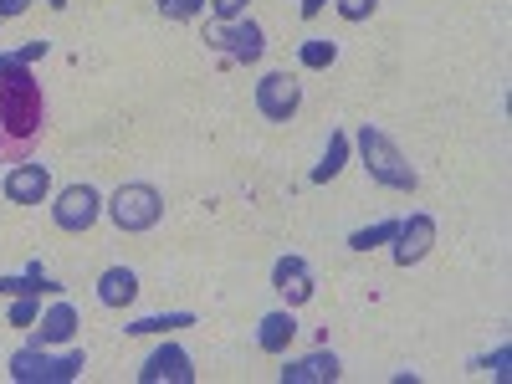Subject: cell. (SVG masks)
Here are the masks:
<instances>
[{
    "label": "cell",
    "mask_w": 512,
    "mask_h": 384,
    "mask_svg": "<svg viewBox=\"0 0 512 384\" xmlns=\"http://www.w3.org/2000/svg\"><path fill=\"white\" fill-rule=\"evenodd\" d=\"M47 134V93L31 67L0 52V164H21Z\"/></svg>",
    "instance_id": "cell-1"
},
{
    "label": "cell",
    "mask_w": 512,
    "mask_h": 384,
    "mask_svg": "<svg viewBox=\"0 0 512 384\" xmlns=\"http://www.w3.org/2000/svg\"><path fill=\"white\" fill-rule=\"evenodd\" d=\"M354 149H359V159H364V169H369V180L374 185H390V190H415L420 185V175H415V164L405 159V149L384 134V128H374V123H364L359 134H354Z\"/></svg>",
    "instance_id": "cell-2"
},
{
    "label": "cell",
    "mask_w": 512,
    "mask_h": 384,
    "mask_svg": "<svg viewBox=\"0 0 512 384\" xmlns=\"http://www.w3.org/2000/svg\"><path fill=\"white\" fill-rule=\"evenodd\" d=\"M82 369H88V354L82 349H67V354H52V349H16L11 354V379L16 384H72L82 379Z\"/></svg>",
    "instance_id": "cell-3"
},
{
    "label": "cell",
    "mask_w": 512,
    "mask_h": 384,
    "mask_svg": "<svg viewBox=\"0 0 512 384\" xmlns=\"http://www.w3.org/2000/svg\"><path fill=\"white\" fill-rule=\"evenodd\" d=\"M108 221L123 231V236H139V231H154L164 221V195L149 185V180H128L113 190L108 200Z\"/></svg>",
    "instance_id": "cell-4"
},
{
    "label": "cell",
    "mask_w": 512,
    "mask_h": 384,
    "mask_svg": "<svg viewBox=\"0 0 512 384\" xmlns=\"http://www.w3.org/2000/svg\"><path fill=\"white\" fill-rule=\"evenodd\" d=\"M205 47L210 52H221V57H231V62H262V52H267V31L256 26V21H216L205 31Z\"/></svg>",
    "instance_id": "cell-5"
},
{
    "label": "cell",
    "mask_w": 512,
    "mask_h": 384,
    "mask_svg": "<svg viewBox=\"0 0 512 384\" xmlns=\"http://www.w3.org/2000/svg\"><path fill=\"white\" fill-rule=\"evenodd\" d=\"M98 216H103V195H98L93 185H67V190L57 195V205H52V221H57L62 231H72V236L93 231Z\"/></svg>",
    "instance_id": "cell-6"
},
{
    "label": "cell",
    "mask_w": 512,
    "mask_h": 384,
    "mask_svg": "<svg viewBox=\"0 0 512 384\" xmlns=\"http://www.w3.org/2000/svg\"><path fill=\"white\" fill-rule=\"evenodd\" d=\"M256 108H262V118H272V123H292L297 108H303V88H297V77L267 72L262 82H256Z\"/></svg>",
    "instance_id": "cell-7"
},
{
    "label": "cell",
    "mask_w": 512,
    "mask_h": 384,
    "mask_svg": "<svg viewBox=\"0 0 512 384\" xmlns=\"http://www.w3.org/2000/svg\"><path fill=\"white\" fill-rule=\"evenodd\" d=\"M436 246V216H425V210H415V216H400V231H395V267H415L425 262Z\"/></svg>",
    "instance_id": "cell-8"
},
{
    "label": "cell",
    "mask_w": 512,
    "mask_h": 384,
    "mask_svg": "<svg viewBox=\"0 0 512 384\" xmlns=\"http://www.w3.org/2000/svg\"><path fill=\"white\" fill-rule=\"evenodd\" d=\"M0 185H6V200L11 205H41V200L52 195V169L21 159V164L6 169V180H0Z\"/></svg>",
    "instance_id": "cell-9"
},
{
    "label": "cell",
    "mask_w": 512,
    "mask_h": 384,
    "mask_svg": "<svg viewBox=\"0 0 512 384\" xmlns=\"http://www.w3.org/2000/svg\"><path fill=\"white\" fill-rule=\"evenodd\" d=\"M195 384V364H190V354L180 349V344H159L149 359H144V369H139V384Z\"/></svg>",
    "instance_id": "cell-10"
},
{
    "label": "cell",
    "mask_w": 512,
    "mask_h": 384,
    "mask_svg": "<svg viewBox=\"0 0 512 384\" xmlns=\"http://www.w3.org/2000/svg\"><path fill=\"white\" fill-rule=\"evenodd\" d=\"M72 338H77V308L57 297V303L31 323V344L36 349H62V344H72Z\"/></svg>",
    "instance_id": "cell-11"
},
{
    "label": "cell",
    "mask_w": 512,
    "mask_h": 384,
    "mask_svg": "<svg viewBox=\"0 0 512 384\" xmlns=\"http://www.w3.org/2000/svg\"><path fill=\"white\" fill-rule=\"evenodd\" d=\"M272 287L287 308H303L308 297H313V267L303 262V256H277V267H272Z\"/></svg>",
    "instance_id": "cell-12"
},
{
    "label": "cell",
    "mask_w": 512,
    "mask_h": 384,
    "mask_svg": "<svg viewBox=\"0 0 512 384\" xmlns=\"http://www.w3.org/2000/svg\"><path fill=\"white\" fill-rule=\"evenodd\" d=\"M338 374H344V364H338L333 349H318V354H303V359H292L282 369V384H333Z\"/></svg>",
    "instance_id": "cell-13"
},
{
    "label": "cell",
    "mask_w": 512,
    "mask_h": 384,
    "mask_svg": "<svg viewBox=\"0 0 512 384\" xmlns=\"http://www.w3.org/2000/svg\"><path fill=\"white\" fill-rule=\"evenodd\" d=\"M57 292H62V282H57L47 267H41L36 256L26 262L21 277H0V297H57Z\"/></svg>",
    "instance_id": "cell-14"
},
{
    "label": "cell",
    "mask_w": 512,
    "mask_h": 384,
    "mask_svg": "<svg viewBox=\"0 0 512 384\" xmlns=\"http://www.w3.org/2000/svg\"><path fill=\"white\" fill-rule=\"evenodd\" d=\"M292 338H297V318H292V308L262 313V323H256V349H262V354H287Z\"/></svg>",
    "instance_id": "cell-15"
},
{
    "label": "cell",
    "mask_w": 512,
    "mask_h": 384,
    "mask_svg": "<svg viewBox=\"0 0 512 384\" xmlns=\"http://www.w3.org/2000/svg\"><path fill=\"white\" fill-rule=\"evenodd\" d=\"M139 297V272L134 267H108L98 277V303L103 308H128Z\"/></svg>",
    "instance_id": "cell-16"
},
{
    "label": "cell",
    "mask_w": 512,
    "mask_h": 384,
    "mask_svg": "<svg viewBox=\"0 0 512 384\" xmlns=\"http://www.w3.org/2000/svg\"><path fill=\"white\" fill-rule=\"evenodd\" d=\"M349 149H354V139L344 134V128H333V134H328V149H323V159L313 164V185H328V180H338V175H344Z\"/></svg>",
    "instance_id": "cell-17"
},
{
    "label": "cell",
    "mask_w": 512,
    "mask_h": 384,
    "mask_svg": "<svg viewBox=\"0 0 512 384\" xmlns=\"http://www.w3.org/2000/svg\"><path fill=\"white\" fill-rule=\"evenodd\" d=\"M175 328H195V313H154V318H134L123 333L144 338V333H175Z\"/></svg>",
    "instance_id": "cell-18"
},
{
    "label": "cell",
    "mask_w": 512,
    "mask_h": 384,
    "mask_svg": "<svg viewBox=\"0 0 512 384\" xmlns=\"http://www.w3.org/2000/svg\"><path fill=\"white\" fill-rule=\"evenodd\" d=\"M297 62H303L308 72H323V67H333V62H338V41H328V36H308L303 47H297Z\"/></svg>",
    "instance_id": "cell-19"
},
{
    "label": "cell",
    "mask_w": 512,
    "mask_h": 384,
    "mask_svg": "<svg viewBox=\"0 0 512 384\" xmlns=\"http://www.w3.org/2000/svg\"><path fill=\"white\" fill-rule=\"evenodd\" d=\"M395 231H400V221H374V226L354 231L349 246H354V251H374V246H384V241H395Z\"/></svg>",
    "instance_id": "cell-20"
},
{
    "label": "cell",
    "mask_w": 512,
    "mask_h": 384,
    "mask_svg": "<svg viewBox=\"0 0 512 384\" xmlns=\"http://www.w3.org/2000/svg\"><path fill=\"white\" fill-rule=\"evenodd\" d=\"M154 6H159L164 21H195V16H205V0H154Z\"/></svg>",
    "instance_id": "cell-21"
},
{
    "label": "cell",
    "mask_w": 512,
    "mask_h": 384,
    "mask_svg": "<svg viewBox=\"0 0 512 384\" xmlns=\"http://www.w3.org/2000/svg\"><path fill=\"white\" fill-rule=\"evenodd\" d=\"M41 318V297H11V323L16 328H31Z\"/></svg>",
    "instance_id": "cell-22"
},
{
    "label": "cell",
    "mask_w": 512,
    "mask_h": 384,
    "mask_svg": "<svg viewBox=\"0 0 512 384\" xmlns=\"http://www.w3.org/2000/svg\"><path fill=\"white\" fill-rule=\"evenodd\" d=\"M333 6H338V16H344V21H369L379 11V0H333Z\"/></svg>",
    "instance_id": "cell-23"
},
{
    "label": "cell",
    "mask_w": 512,
    "mask_h": 384,
    "mask_svg": "<svg viewBox=\"0 0 512 384\" xmlns=\"http://www.w3.org/2000/svg\"><path fill=\"white\" fill-rule=\"evenodd\" d=\"M507 364H512V344H502L497 354H487V359H477V369H487V374H497V379H507V374H512Z\"/></svg>",
    "instance_id": "cell-24"
},
{
    "label": "cell",
    "mask_w": 512,
    "mask_h": 384,
    "mask_svg": "<svg viewBox=\"0 0 512 384\" xmlns=\"http://www.w3.org/2000/svg\"><path fill=\"white\" fill-rule=\"evenodd\" d=\"M210 11H216V21H241L246 16V0H205Z\"/></svg>",
    "instance_id": "cell-25"
},
{
    "label": "cell",
    "mask_w": 512,
    "mask_h": 384,
    "mask_svg": "<svg viewBox=\"0 0 512 384\" xmlns=\"http://www.w3.org/2000/svg\"><path fill=\"white\" fill-rule=\"evenodd\" d=\"M26 11H31V0H0V21H16Z\"/></svg>",
    "instance_id": "cell-26"
},
{
    "label": "cell",
    "mask_w": 512,
    "mask_h": 384,
    "mask_svg": "<svg viewBox=\"0 0 512 384\" xmlns=\"http://www.w3.org/2000/svg\"><path fill=\"white\" fill-rule=\"evenodd\" d=\"M323 6H328V0H303V21H313V16H318Z\"/></svg>",
    "instance_id": "cell-27"
},
{
    "label": "cell",
    "mask_w": 512,
    "mask_h": 384,
    "mask_svg": "<svg viewBox=\"0 0 512 384\" xmlns=\"http://www.w3.org/2000/svg\"><path fill=\"white\" fill-rule=\"evenodd\" d=\"M47 6H52V11H67V0H47Z\"/></svg>",
    "instance_id": "cell-28"
}]
</instances>
